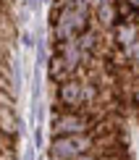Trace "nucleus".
I'll return each mask as SVG.
<instances>
[{"label":"nucleus","instance_id":"nucleus-2","mask_svg":"<svg viewBox=\"0 0 139 160\" xmlns=\"http://www.w3.org/2000/svg\"><path fill=\"white\" fill-rule=\"evenodd\" d=\"M95 16L92 8H61L50 5V34L52 42H68L76 39L84 29H89Z\"/></svg>","mask_w":139,"mask_h":160},{"label":"nucleus","instance_id":"nucleus-7","mask_svg":"<svg viewBox=\"0 0 139 160\" xmlns=\"http://www.w3.org/2000/svg\"><path fill=\"white\" fill-rule=\"evenodd\" d=\"M24 160H34V158H32V152H26V155H24Z\"/></svg>","mask_w":139,"mask_h":160},{"label":"nucleus","instance_id":"nucleus-5","mask_svg":"<svg viewBox=\"0 0 139 160\" xmlns=\"http://www.w3.org/2000/svg\"><path fill=\"white\" fill-rule=\"evenodd\" d=\"M116 52H118V55H121L126 63H131V66H139V37H137L134 42L129 45L126 50H116Z\"/></svg>","mask_w":139,"mask_h":160},{"label":"nucleus","instance_id":"nucleus-4","mask_svg":"<svg viewBox=\"0 0 139 160\" xmlns=\"http://www.w3.org/2000/svg\"><path fill=\"white\" fill-rule=\"evenodd\" d=\"M139 37V21H126V24H116L110 29V42L116 50H126L131 42Z\"/></svg>","mask_w":139,"mask_h":160},{"label":"nucleus","instance_id":"nucleus-3","mask_svg":"<svg viewBox=\"0 0 139 160\" xmlns=\"http://www.w3.org/2000/svg\"><path fill=\"white\" fill-rule=\"evenodd\" d=\"M95 150V139L92 134H61V137H50V147L47 158L50 160H71L82 152Z\"/></svg>","mask_w":139,"mask_h":160},{"label":"nucleus","instance_id":"nucleus-6","mask_svg":"<svg viewBox=\"0 0 139 160\" xmlns=\"http://www.w3.org/2000/svg\"><path fill=\"white\" fill-rule=\"evenodd\" d=\"M71 160H102V158L97 155L95 150H89V152H82V155H76V158H71Z\"/></svg>","mask_w":139,"mask_h":160},{"label":"nucleus","instance_id":"nucleus-1","mask_svg":"<svg viewBox=\"0 0 139 160\" xmlns=\"http://www.w3.org/2000/svg\"><path fill=\"white\" fill-rule=\"evenodd\" d=\"M108 113H110L108 108L87 110V108H61V105H52V113H50V137L87 134V131H92Z\"/></svg>","mask_w":139,"mask_h":160}]
</instances>
